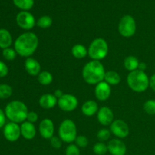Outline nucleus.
Returning a JSON list of instances; mask_svg holds the SVG:
<instances>
[{
    "instance_id": "obj_1",
    "label": "nucleus",
    "mask_w": 155,
    "mask_h": 155,
    "mask_svg": "<svg viewBox=\"0 0 155 155\" xmlns=\"http://www.w3.org/2000/svg\"><path fill=\"white\" fill-rule=\"evenodd\" d=\"M39 39L33 32H26L20 35L15 42V50L21 57L29 58L36 51Z\"/></svg>"
},
{
    "instance_id": "obj_2",
    "label": "nucleus",
    "mask_w": 155,
    "mask_h": 155,
    "mask_svg": "<svg viewBox=\"0 0 155 155\" xmlns=\"http://www.w3.org/2000/svg\"><path fill=\"white\" fill-rule=\"evenodd\" d=\"M105 72L104 66L100 61L92 60L83 67L82 76L86 83L97 85L104 80Z\"/></svg>"
},
{
    "instance_id": "obj_3",
    "label": "nucleus",
    "mask_w": 155,
    "mask_h": 155,
    "mask_svg": "<svg viewBox=\"0 0 155 155\" xmlns=\"http://www.w3.org/2000/svg\"><path fill=\"white\" fill-rule=\"evenodd\" d=\"M28 109L24 102L18 100H15L6 105L5 114L11 122L20 124L24 123L27 120Z\"/></svg>"
},
{
    "instance_id": "obj_4",
    "label": "nucleus",
    "mask_w": 155,
    "mask_h": 155,
    "mask_svg": "<svg viewBox=\"0 0 155 155\" xmlns=\"http://www.w3.org/2000/svg\"><path fill=\"white\" fill-rule=\"evenodd\" d=\"M129 87L136 92H143L149 87V77L145 71L136 70L130 72L127 79Z\"/></svg>"
},
{
    "instance_id": "obj_5",
    "label": "nucleus",
    "mask_w": 155,
    "mask_h": 155,
    "mask_svg": "<svg viewBox=\"0 0 155 155\" xmlns=\"http://www.w3.org/2000/svg\"><path fill=\"white\" fill-rule=\"evenodd\" d=\"M108 54V45L107 42L102 38L95 39L90 43L88 49V54L95 61L104 59Z\"/></svg>"
},
{
    "instance_id": "obj_6",
    "label": "nucleus",
    "mask_w": 155,
    "mask_h": 155,
    "mask_svg": "<svg viewBox=\"0 0 155 155\" xmlns=\"http://www.w3.org/2000/svg\"><path fill=\"white\" fill-rule=\"evenodd\" d=\"M59 138L62 142L72 143L77 137V130L75 123L70 119L63 120L58 129Z\"/></svg>"
},
{
    "instance_id": "obj_7",
    "label": "nucleus",
    "mask_w": 155,
    "mask_h": 155,
    "mask_svg": "<svg viewBox=\"0 0 155 155\" xmlns=\"http://www.w3.org/2000/svg\"><path fill=\"white\" fill-rule=\"evenodd\" d=\"M118 31L124 37H132L136 31V23L134 18L130 15H124L118 24Z\"/></svg>"
},
{
    "instance_id": "obj_8",
    "label": "nucleus",
    "mask_w": 155,
    "mask_h": 155,
    "mask_svg": "<svg viewBox=\"0 0 155 155\" xmlns=\"http://www.w3.org/2000/svg\"><path fill=\"white\" fill-rule=\"evenodd\" d=\"M58 105L64 111H73L78 106V99L72 94H64L63 96L58 99Z\"/></svg>"
},
{
    "instance_id": "obj_9",
    "label": "nucleus",
    "mask_w": 155,
    "mask_h": 155,
    "mask_svg": "<svg viewBox=\"0 0 155 155\" xmlns=\"http://www.w3.org/2000/svg\"><path fill=\"white\" fill-rule=\"evenodd\" d=\"M16 22L21 28L26 30H31L36 25L34 16L27 11H22L17 15Z\"/></svg>"
},
{
    "instance_id": "obj_10",
    "label": "nucleus",
    "mask_w": 155,
    "mask_h": 155,
    "mask_svg": "<svg viewBox=\"0 0 155 155\" xmlns=\"http://www.w3.org/2000/svg\"><path fill=\"white\" fill-rule=\"evenodd\" d=\"M110 131L112 134L119 139L127 137L130 133V129L126 122L122 120H116L110 125Z\"/></svg>"
},
{
    "instance_id": "obj_11",
    "label": "nucleus",
    "mask_w": 155,
    "mask_h": 155,
    "mask_svg": "<svg viewBox=\"0 0 155 155\" xmlns=\"http://www.w3.org/2000/svg\"><path fill=\"white\" fill-rule=\"evenodd\" d=\"M3 134L6 140L9 142H16L21 136V127L18 124L14 122H10L4 127Z\"/></svg>"
},
{
    "instance_id": "obj_12",
    "label": "nucleus",
    "mask_w": 155,
    "mask_h": 155,
    "mask_svg": "<svg viewBox=\"0 0 155 155\" xmlns=\"http://www.w3.org/2000/svg\"><path fill=\"white\" fill-rule=\"evenodd\" d=\"M39 134L43 139H51L54 136V123L51 119L45 118L43 119L39 125Z\"/></svg>"
},
{
    "instance_id": "obj_13",
    "label": "nucleus",
    "mask_w": 155,
    "mask_h": 155,
    "mask_svg": "<svg viewBox=\"0 0 155 155\" xmlns=\"http://www.w3.org/2000/svg\"><path fill=\"white\" fill-rule=\"evenodd\" d=\"M107 150L111 155H125L127 153V146L120 139H114L109 141Z\"/></svg>"
},
{
    "instance_id": "obj_14",
    "label": "nucleus",
    "mask_w": 155,
    "mask_h": 155,
    "mask_svg": "<svg viewBox=\"0 0 155 155\" xmlns=\"http://www.w3.org/2000/svg\"><path fill=\"white\" fill-rule=\"evenodd\" d=\"M111 93L110 86L105 81H101L96 85L95 88V95L99 101H106L108 99Z\"/></svg>"
},
{
    "instance_id": "obj_15",
    "label": "nucleus",
    "mask_w": 155,
    "mask_h": 155,
    "mask_svg": "<svg viewBox=\"0 0 155 155\" xmlns=\"http://www.w3.org/2000/svg\"><path fill=\"white\" fill-rule=\"evenodd\" d=\"M97 118L98 122L102 126L110 125L114 121V113L111 109L104 106L98 109Z\"/></svg>"
},
{
    "instance_id": "obj_16",
    "label": "nucleus",
    "mask_w": 155,
    "mask_h": 155,
    "mask_svg": "<svg viewBox=\"0 0 155 155\" xmlns=\"http://www.w3.org/2000/svg\"><path fill=\"white\" fill-rule=\"evenodd\" d=\"M24 67L27 74L30 76H38L41 72V65L37 60L33 58H27L24 63Z\"/></svg>"
},
{
    "instance_id": "obj_17",
    "label": "nucleus",
    "mask_w": 155,
    "mask_h": 155,
    "mask_svg": "<svg viewBox=\"0 0 155 155\" xmlns=\"http://www.w3.org/2000/svg\"><path fill=\"white\" fill-rule=\"evenodd\" d=\"M21 136L27 140H32L35 138L36 134V127L34 124L29 121H24L21 126Z\"/></svg>"
},
{
    "instance_id": "obj_18",
    "label": "nucleus",
    "mask_w": 155,
    "mask_h": 155,
    "mask_svg": "<svg viewBox=\"0 0 155 155\" xmlns=\"http://www.w3.org/2000/svg\"><path fill=\"white\" fill-rule=\"evenodd\" d=\"M58 104V98L54 94L46 93L39 98V104L44 109H51Z\"/></svg>"
},
{
    "instance_id": "obj_19",
    "label": "nucleus",
    "mask_w": 155,
    "mask_h": 155,
    "mask_svg": "<svg viewBox=\"0 0 155 155\" xmlns=\"http://www.w3.org/2000/svg\"><path fill=\"white\" fill-rule=\"evenodd\" d=\"M82 113L86 117H92L98 113V105L97 102L94 100H88L81 107Z\"/></svg>"
},
{
    "instance_id": "obj_20",
    "label": "nucleus",
    "mask_w": 155,
    "mask_h": 155,
    "mask_svg": "<svg viewBox=\"0 0 155 155\" xmlns=\"http://www.w3.org/2000/svg\"><path fill=\"white\" fill-rule=\"evenodd\" d=\"M12 44V36L10 32L6 29H0V48H10Z\"/></svg>"
},
{
    "instance_id": "obj_21",
    "label": "nucleus",
    "mask_w": 155,
    "mask_h": 155,
    "mask_svg": "<svg viewBox=\"0 0 155 155\" xmlns=\"http://www.w3.org/2000/svg\"><path fill=\"white\" fill-rule=\"evenodd\" d=\"M104 80L110 86H117L120 83L121 77L116 71H108L105 72Z\"/></svg>"
},
{
    "instance_id": "obj_22",
    "label": "nucleus",
    "mask_w": 155,
    "mask_h": 155,
    "mask_svg": "<svg viewBox=\"0 0 155 155\" xmlns=\"http://www.w3.org/2000/svg\"><path fill=\"white\" fill-rule=\"evenodd\" d=\"M139 63H140V62L139 61V59H138L137 58L133 55H130L124 59V68H125L127 71L132 72V71L138 70V67H139Z\"/></svg>"
},
{
    "instance_id": "obj_23",
    "label": "nucleus",
    "mask_w": 155,
    "mask_h": 155,
    "mask_svg": "<svg viewBox=\"0 0 155 155\" xmlns=\"http://www.w3.org/2000/svg\"><path fill=\"white\" fill-rule=\"evenodd\" d=\"M71 53L74 58L77 59L84 58L88 54V50L86 49V46L82 44H77L74 45L71 49Z\"/></svg>"
},
{
    "instance_id": "obj_24",
    "label": "nucleus",
    "mask_w": 155,
    "mask_h": 155,
    "mask_svg": "<svg viewBox=\"0 0 155 155\" xmlns=\"http://www.w3.org/2000/svg\"><path fill=\"white\" fill-rule=\"evenodd\" d=\"M38 81L42 86L50 85L53 81V76L48 71H42L38 75Z\"/></svg>"
},
{
    "instance_id": "obj_25",
    "label": "nucleus",
    "mask_w": 155,
    "mask_h": 155,
    "mask_svg": "<svg viewBox=\"0 0 155 155\" xmlns=\"http://www.w3.org/2000/svg\"><path fill=\"white\" fill-rule=\"evenodd\" d=\"M14 4L22 11H29L34 5V0H13Z\"/></svg>"
},
{
    "instance_id": "obj_26",
    "label": "nucleus",
    "mask_w": 155,
    "mask_h": 155,
    "mask_svg": "<svg viewBox=\"0 0 155 155\" xmlns=\"http://www.w3.org/2000/svg\"><path fill=\"white\" fill-rule=\"evenodd\" d=\"M52 19L48 15H43L38 19L36 25L42 29H47L50 27L52 24Z\"/></svg>"
},
{
    "instance_id": "obj_27",
    "label": "nucleus",
    "mask_w": 155,
    "mask_h": 155,
    "mask_svg": "<svg viewBox=\"0 0 155 155\" xmlns=\"http://www.w3.org/2000/svg\"><path fill=\"white\" fill-rule=\"evenodd\" d=\"M12 94V89L8 84H0V98L6 99L10 98Z\"/></svg>"
},
{
    "instance_id": "obj_28",
    "label": "nucleus",
    "mask_w": 155,
    "mask_h": 155,
    "mask_svg": "<svg viewBox=\"0 0 155 155\" xmlns=\"http://www.w3.org/2000/svg\"><path fill=\"white\" fill-rule=\"evenodd\" d=\"M107 151V145L102 142H98L93 146V152L96 155H104Z\"/></svg>"
},
{
    "instance_id": "obj_29",
    "label": "nucleus",
    "mask_w": 155,
    "mask_h": 155,
    "mask_svg": "<svg viewBox=\"0 0 155 155\" xmlns=\"http://www.w3.org/2000/svg\"><path fill=\"white\" fill-rule=\"evenodd\" d=\"M144 110L148 114L154 115L155 114V100L150 99L148 100L144 104Z\"/></svg>"
},
{
    "instance_id": "obj_30",
    "label": "nucleus",
    "mask_w": 155,
    "mask_h": 155,
    "mask_svg": "<svg viewBox=\"0 0 155 155\" xmlns=\"http://www.w3.org/2000/svg\"><path fill=\"white\" fill-rule=\"evenodd\" d=\"M2 55L7 61H13L16 58L17 52L13 48H7L2 50Z\"/></svg>"
},
{
    "instance_id": "obj_31",
    "label": "nucleus",
    "mask_w": 155,
    "mask_h": 155,
    "mask_svg": "<svg viewBox=\"0 0 155 155\" xmlns=\"http://www.w3.org/2000/svg\"><path fill=\"white\" fill-rule=\"evenodd\" d=\"M110 136V131L107 129H101L97 133V138L101 142L107 141Z\"/></svg>"
},
{
    "instance_id": "obj_32",
    "label": "nucleus",
    "mask_w": 155,
    "mask_h": 155,
    "mask_svg": "<svg viewBox=\"0 0 155 155\" xmlns=\"http://www.w3.org/2000/svg\"><path fill=\"white\" fill-rule=\"evenodd\" d=\"M65 155H80V148L77 145L71 144L67 147Z\"/></svg>"
},
{
    "instance_id": "obj_33",
    "label": "nucleus",
    "mask_w": 155,
    "mask_h": 155,
    "mask_svg": "<svg viewBox=\"0 0 155 155\" xmlns=\"http://www.w3.org/2000/svg\"><path fill=\"white\" fill-rule=\"evenodd\" d=\"M76 145L79 147V148H86L89 145V140H88L87 137L84 136H78L75 140Z\"/></svg>"
},
{
    "instance_id": "obj_34",
    "label": "nucleus",
    "mask_w": 155,
    "mask_h": 155,
    "mask_svg": "<svg viewBox=\"0 0 155 155\" xmlns=\"http://www.w3.org/2000/svg\"><path fill=\"white\" fill-rule=\"evenodd\" d=\"M50 144L52 148H55V149H59L62 146V140L58 136H53L50 139Z\"/></svg>"
},
{
    "instance_id": "obj_35",
    "label": "nucleus",
    "mask_w": 155,
    "mask_h": 155,
    "mask_svg": "<svg viewBox=\"0 0 155 155\" xmlns=\"http://www.w3.org/2000/svg\"><path fill=\"white\" fill-rule=\"evenodd\" d=\"M8 74V68L3 61H0V78L6 77Z\"/></svg>"
},
{
    "instance_id": "obj_36",
    "label": "nucleus",
    "mask_w": 155,
    "mask_h": 155,
    "mask_svg": "<svg viewBox=\"0 0 155 155\" xmlns=\"http://www.w3.org/2000/svg\"><path fill=\"white\" fill-rule=\"evenodd\" d=\"M38 118H39V117H38V114L36 113V112L34 111L28 112V114H27V121L32 123V124H34V123H36V121L38 120Z\"/></svg>"
},
{
    "instance_id": "obj_37",
    "label": "nucleus",
    "mask_w": 155,
    "mask_h": 155,
    "mask_svg": "<svg viewBox=\"0 0 155 155\" xmlns=\"http://www.w3.org/2000/svg\"><path fill=\"white\" fill-rule=\"evenodd\" d=\"M5 112L0 108V129L5 127Z\"/></svg>"
},
{
    "instance_id": "obj_38",
    "label": "nucleus",
    "mask_w": 155,
    "mask_h": 155,
    "mask_svg": "<svg viewBox=\"0 0 155 155\" xmlns=\"http://www.w3.org/2000/svg\"><path fill=\"white\" fill-rule=\"evenodd\" d=\"M149 87L155 92V74L149 78Z\"/></svg>"
},
{
    "instance_id": "obj_39",
    "label": "nucleus",
    "mask_w": 155,
    "mask_h": 155,
    "mask_svg": "<svg viewBox=\"0 0 155 155\" xmlns=\"http://www.w3.org/2000/svg\"><path fill=\"white\" fill-rule=\"evenodd\" d=\"M63 95H64L63 92H62L61 89H56L54 92V95L58 98V99L60 98L61 96H63Z\"/></svg>"
},
{
    "instance_id": "obj_40",
    "label": "nucleus",
    "mask_w": 155,
    "mask_h": 155,
    "mask_svg": "<svg viewBox=\"0 0 155 155\" xmlns=\"http://www.w3.org/2000/svg\"><path fill=\"white\" fill-rule=\"evenodd\" d=\"M146 68H147L146 64L144 63V62H141V63H139V67H138V70L142 71H145V70H146Z\"/></svg>"
}]
</instances>
